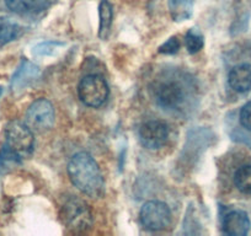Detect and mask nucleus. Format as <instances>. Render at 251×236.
<instances>
[{
	"label": "nucleus",
	"mask_w": 251,
	"mask_h": 236,
	"mask_svg": "<svg viewBox=\"0 0 251 236\" xmlns=\"http://www.w3.org/2000/svg\"><path fill=\"white\" fill-rule=\"evenodd\" d=\"M195 0H169L171 18L175 21L187 20L192 15Z\"/></svg>",
	"instance_id": "11"
},
{
	"label": "nucleus",
	"mask_w": 251,
	"mask_h": 236,
	"mask_svg": "<svg viewBox=\"0 0 251 236\" xmlns=\"http://www.w3.org/2000/svg\"><path fill=\"white\" fill-rule=\"evenodd\" d=\"M185 46L187 48L188 53H197L203 48L204 40L203 36L197 30L192 28L188 31L185 36Z\"/></svg>",
	"instance_id": "15"
},
{
	"label": "nucleus",
	"mask_w": 251,
	"mask_h": 236,
	"mask_svg": "<svg viewBox=\"0 0 251 236\" xmlns=\"http://www.w3.org/2000/svg\"><path fill=\"white\" fill-rule=\"evenodd\" d=\"M54 108L47 98L35 101L26 113V126L37 133L50 131L54 124Z\"/></svg>",
	"instance_id": "6"
},
{
	"label": "nucleus",
	"mask_w": 251,
	"mask_h": 236,
	"mask_svg": "<svg viewBox=\"0 0 251 236\" xmlns=\"http://www.w3.org/2000/svg\"><path fill=\"white\" fill-rule=\"evenodd\" d=\"M141 221L143 226L151 231H160L171 224V212L168 204L159 201H149L141 209Z\"/></svg>",
	"instance_id": "7"
},
{
	"label": "nucleus",
	"mask_w": 251,
	"mask_h": 236,
	"mask_svg": "<svg viewBox=\"0 0 251 236\" xmlns=\"http://www.w3.org/2000/svg\"><path fill=\"white\" fill-rule=\"evenodd\" d=\"M68 175L72 184L85 196L99 198L105 191L102 173L98 163L88 153H78L68 164Z\"/></svg>",
	"instance_id": "1"
},
{
	"label": "nucleus",
	"mask_w": 251,
	"mask_h": 236,
	"mask_svg": "<svg viewBox=\"0 0 251 236\" xmlns=\"http://www.w3.org/2000/svg\"><path fill=\"white\" fill-rule=\"evenodd\" d=\"M169 137V128L161 121L146 122L139 129V138L147 149L155 150L166 143Z\"/></svg>",
	"instance_id": "8"
},
{
	"label": "nucleus",
	"mask_w": 251,
	"mask_h": 236,
	"mask_svg": "<svg viewBox=\"0 0 251 236\" xmlns=\"http://www.w3.org/2000/svg\"><path fill=\"white\" fill-rule=\"evenodd\" d=\"M35 138L33 132L21 122H11L5 129L4 154L14 161L30 158L33 153Z\"/></svg>",
	"instance_id": "2"
},
{
	"label": "nucleus",
	"mask_w": 251,
	"mask_h": 236,
	"mask_svg": "<svg viewBox=\"0 0 251 236\" xmlns=\"http://www.w3.org/2000/svg\"><path fill=\"white\" fill-rule=\"evenodd\" d=\"M250 229V220L245 212L233 211L224 216L223 231L229 236H245Z\"/></svg>",
	"instance_id": "9"
},
{
	"label": "nucleus",
	"mask_w": 251,
	"mask_h": 236,
	"mask_svg": "<svg viewBox=\"0 0 251 236\" xmlns=\"http://www.w3.org/2000/svg\"><path fill=\"white\" fill-rule=\"evenodd\" d=\"M236 189L245 194H251V165H244L234 176Z\"/></svg>",
	"instance_id": "14"
},
{
	"label": "nucleus",
	"mask_w": 251,
	"mask_h": 236,
	"mask_svg": "<svg viewBox=\"0 0 251 236\" xmlns=\"http://www.w3.org/2000/svg\"><path fill=\"white\" fill-rule=\"evenodd\" d=\"M185 86L173 78L159 79L154 83L153 94L156 102L166 110H175L185 100Z\"/></svg>",
	"instance_id": "4"
},
{
	"label": "nucleus",
	"mask_w": 251,
	"mask_h": 236,
	"mask_svg": "<svg viewBox=\"0 0 251 236\" xmlns=\"http://www.w3.org/2000/svg\"><path fill=\"white\" fill-rule=\"evenodd\" d=\"M79 98L89 107H99L108 97V86L105 79L100 75H86L81 79L78 86Z\"/></svg>",
	"instance_id": "5"
},
{
	"label": "nucleus",
	"mask_w": 251,
	"mask_h": 236,
	"mask_svg": "<svg viewBox=\"0 0 251 236\" xmlns=\"http://www.w3.org/2000/svg\"><path fill=\"white\" fill-rule=\"evenodd\" d=\"M99 14H100V30H99V36L101 40H106L110 33L111 25H112V6L107 0H102L99 8Z\"/></svg>",
	"instance_id": "12"
},
{
	"label": "nucleus",
	"mask_w": 251,
	"mask_h": 236,
	"mask_svg": "<svg viewBox=\"0 0 251 236\" xmlns=\"http://www.w3.org/2000/svg\"><path fill=\"white\" fill-rule=\"evenodd\" d=\"M36 3H37V0H5V4L9 10L19 14V15L30 13L36 6Z\"/></svg>",
	"instance_id": "16"
},
{
	"label": "nucleus",
	"mask_w": 251,
	"mask_h": 236,
	"mask_svg": "<svg viewBox=\"0 0 251 236\" xmlns=\"http://www.w3.org/2000/svg\"><path fill=\"white\" fill-rule=\"evenodd\" d=\"M240 123L244 128L251 131V101L243 106L240 111Z\"/></svg>",
	"instance_id": "18"
},
{
	"label": "nucleus",
	"mask_w": 251,
	"mask_h": 236,
	"mask_svg": "<svg viewBox=\"0 0 251 236\" xmlns=\"http://www.w3.org/2000/svg\"><path fill=\"white\" fill-rule=\"evenodd\" d=\"M229 85L236 93H248L251 90V67L248 64L234 67L229 73Z\"/></svg>",
	"instance_id": "10"
},
{
	"label": "nucleus",
	"mask_w": 251,
	"mask_h": 236,
	"mask_svg": "<svg viewBox=\"0 0 251 236\" xmlns=\"http://www.w3.org/2000/svg\"><path fill=\"white\" fill-rule=\"evenodd\" d=\"M23 32V28L18 24L9 19H0V43H8L15 40Z\"/></svg>",
	"instance_id": "13"
},
{
	"label": "nucleus",
	"mask_w": 251,
	"mask_h": 236,
	"mask_svg": "<svg viewBox=\"0 0 251 236\" xmlns=\"http://www.w3.org/2000/svg\"><path fill=\"white\" fill-rule=\"evenodd\" d=\"M60 219L74 231H85L93 225V213L88 204L76 197H71L60 208Z\"/></svg>",
	"instance_id": "3"
},
{
	"label": "nucleus",
	"mask_w": 251,
	"mask_h": 236,
	"mask_svg": "<svg viewBox=\"0 0 251 236\" xmlns=\"http://www.w3.org/2000/svg\"><path fill=\"white\" fill-rule=\"evenodd\" d=\"M178 49H180V41L177 40V37H171L170 40H168L164 45H161L159 47V53H163V54H174Z\"/></svg>",
	"instance_id": "17"
}]
</instances>
